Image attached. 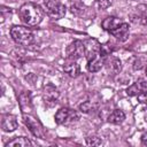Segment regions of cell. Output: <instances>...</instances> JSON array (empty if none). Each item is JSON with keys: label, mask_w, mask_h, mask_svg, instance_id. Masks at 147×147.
I'll return each mask as SVG.
<instances>
[{"label": "cell", "mask_w": 147, "mask_h": 147, "mask_svg": "<svg viewBox=\"0 0 147 147\" xmlns=\"http://www.w3.org/2000/svg\"><path fill=\"white\" fill-rule=\"evenodd\" d=\"M17 126H18V122H17L16 116L10 115V114L2 115V118H1V129H2V131L13 132L17 129Z\"/></svg>", "instance_id": "cell-8"}, {"label": "cell", "mask_w": 147, "mask_h": 147, "mask_svg": "<svg viewBox=\"0 0 147 147\" xmlns=\"http://www.w3.org/2000/svg\"><path fill=\"white\" fill-rule=\"evenodd\" d=\"M20 17L26 25H37L42 21L44 9L37 3L26 2L20 8Z\"/></svg>", "instance_id": "cell-1"}, {"label": "cell", "mask_w": 147, "mask_h": 147, "mask_svg": "<svg viewBox=\"0 0 147 147\" xmlns=\"http://www.w3.org/2000/svg\"><path fill=\"white\" fill-rule=\"evenodd\" d=\"M20 106L23 111H29L31 109V95L29 92H24L20 95Z\"/></svg>", "instance_id": "cell-17"}, {"label": "cell", "mask_w": 147, "mask_h": 147, "mask_svg": "<svg viewBox=\"0 0 147 147\" xmlns=\"http://www.w3.org/2000/svg\"><path fill=\"white\" fill-rule=\"evenodd\" d=\"M144 63V60L140 57V59H137L136 61H134V63H133V69L134 70H139V69H141L145 64H142Z\"/></svg>", "instance_id": "cell-20"}, {"label": "cell", "mask_w": 147, "mask_h": 147, "mask_svg": "<svg viewBox=\"0 0 147 147\" xmlns=\"http://www.w3.org/2000/svg\"><path fill=\"white\" fill-rule=\"evenodd\" d=\"M110 33L118 39L119 41H125L129 38V24L122 22L116 29H114L113 31H110Z\"/></svg>", "instance_id": "cell-11"}, {"label": "cell", "mask_w": 147, "mask_h": 147, "mask_svg": "<svg viewBox=\"0 0 147 147\" xmlns=\"http://www.w3.org/2000/svg\"><path fill=\"white\" fill-rule=\"evenodd\" d=\"M145 92H147V80L145 79H139L126 88V94L130 96H138Z\"/></svg>", "instance_id": "cell-7"}, {"label": "cell", "mask_w": 147, "mask_h": 147, "mask_svg": "<svg viewBox=\"0 0 147 147\" xmlns=\"http://www.w3.org/2000/svg\"><path fill=\"white\" fill-rule=\"evenodd\" d=\"M141 142L147 146V133H144V134L141 136Z\"/></svg>", "instance_id": "cell-23"}, {"label": "cell", "mask_w": 147, "mask_h": 147, "mask_svg": "<svg viewBox=\"0 0 147 147\" xmlns=\"http://www.w3.org/2000/svg\"><path fill=\"white\" fill-rule=\"evenodd\" d=\"M138 101H139L140 103H142V105L147 106V92H145V93H142V94L138 95Z\"/></svg>", "instance_id": "cell-22"}, {"label": "cell", "mask_w": 147, "mask_h": 147, "mask_svg": "<svg viewBox=\"0 0 147 147\" xmlns=\"http://www.w3.org/2000/svg\"><path fill=\"white\" fill-rule=\"evenodd\" d=\"M78 118H79L78 117V114L75 110H72L70 108H67V107L59 109L56 111L55 116H54L55 122L57 124H60V125H69V124H72L75 122H77Z\"/></svg>", "instance_id": "cell-4"}, {"label": "cell", "mask_w": 147, "mask_h": 147, "mask_svg": "<svg viewBox=\"0 0 147 147\" xmlns=\"http://www.w3.org/2000/svg\"><path fill=\"white\" fill-rule=\"evenodd\" d=\"M44 7L47 15L53 20H60L67 13L65 6L57 0H44Z\"/></svg>", "instance_id": "cell-3"}, {"label": "cell", "mask_w": 147, "mask_h": 147, "mask_svg": "<svg viewBox=\"0 0 147 147\" xmlns=\"http://www.w3.org/2000/svg\"><path fill=\"white\" fill-rule=\"evenodd\" d=\"M32 146V142L25 137H16L6 144V147H29Z\"/></svg>", "instance_id": "cell-15"}, {"label": "cell", "mask_w": 147, "mask_h": 147, "mask_svg": "<svg viewBox=\"0 0 147 147\" xmlns=\"http://www.w3.org/2000/svg\"><path fill=\"white\" fill-rule=\"evenodd\" d=\"M146 76H147V67H146Z\"/></svg>", "instance_id": "cell-24"}, {"label": "cell", "mask_w": 147, "mask_h": 147, "mask_svg": "<svg viewBox=\"0 0 147 147\" xmlns=\"http://www.w3.org/2000/svg\"><path fill=\"white\" fill-rule=\"evenodd\" d=\"M24 123L30 129V131L38 138H44V130L41 124L31 116H24Z\"/></svg>", "instance_id": "cell-9"}, {"label": "cell", "mask_w": 147, "mask_h": 147, "mask_svg": "<svg viewBox=\"0 0 147 147\" xmlns=\"http://www.w3.org/2000/svg\"><path fill=\"white\" fill-rule=\"evenodd\" d=\"M125 119V114L121 109H115L109 116H108V122L111 124H121Z\"/></svg>", "instance_id": "cell-16"}, {"label": "cell", "mask_w": 147, "mask_h": 147, "mask_svg": "<svg viewBox=\"0 0 147 147\" xmlns=\"http://www.w3.org/2000/svg\"><path fill=\"white\" fill-rule=\"evenodd\" d=\"M103 64H105V57L100 52L94 51V52L90 53V56L87 60V70L90 72L99 71Z\"/></svg>", "instance_id": "cell-6"}, {"label": "cell", "mask_w": 147, "mask_h": 147, "mask_svg": "<svg viewBox=\"0 0 147 147\" xmlns=\"http://www.w3.org/2000/svg\"><path fill=\"white\" fill-rule=\"evenodd\" d=\"M63 70L72 78L77 77L79 74H80V67L79 64L76 62V60H69L67 62H64L63 64Z\"/></svg>", "instance_id": "cell-12"}, {"label": "cell", "mask_w": 147, "mask_h": 147, "mask_svg": "<svg viewBox=\"0 0 147 147\" xmlns=\"http://www.w3.org/2000/svg\"><path fill=\"white\" fill-rule=\"evenodd\" d=\"M59 98V91L53 85H47L44 90V100L48 106H54Z\"/></svg>", "instance_id": "cell-10"}, {"label": "cell", "mask_w": 147, "mask_h": 147, "mask_svg": "<svg viewBox=\"0 0 147 147\" xmlns=\"http://www.w3.org/2000/svg\"><path fill=\"white\" fill-rule=\"evenodd\" d=\"M98 106H99L98 102L92 101V100H86V101H84L83 103L79 105V109H80V111H83L85 114H88V113H92V111L96 110Z\"/></svg>", "instance_id": "cell-18"}, {"label": "cell", "mask_w": 147, "mask_h": 147, "mask_svg": "<svg viewBox=\"0 0 147 147\" xmlns=\"http://www.w3.org/2000/svg\"><path fill=\"white\" fill-rule=\"evenodd\" d=\"M67 59L69 60H78L85 55V45L80 40H74L68 45L65 49Z\"/></svg>", "instance_id": "cell-5"}, {"label": "cell", "mask_w": 147, "mask_h": 147, "mask_svg": "<svg viewBox=\"0 0 147 147\" xmlns=\"http://www.w3.org/2000/svg\"><path fill=\"white\" fill-rule=\"evenodd\" d=\"M10 36L13 40L22 46H29L33 41V33L30 29L22 26V25H15L10 29Z\"/></svg>", "instance_id": "cell-2"}, {"label": "cell", "mask_w": 147, "mask_h": 147, "mask_svg": "<svg viewBox=\"0 0 147 147\" xmlns=\"http://www.w3.org/2000/svg\"><path fill=\"white\" fill-rule=\"evenodd\" d=\"M96 5H98V7H99L100 9H106V8L110 5V2H109L108 0H98V1H96Z\"/></svg>", "instance_id": "cell-21"}, {"label": "cell", "mask_w": 147, "mask_h": 147, "mask_svg": "<svg viewBox=\"0 0 147 147\" xmlns=\"http://www.w3.org/2000/svg\"><path fill=\"white\" fill-rule=\"evenodd\" d=\"M122 23V21L118 18V17H115V16H109V17H107V18H105L103 21H102V23H101V26H102V29L103 30H106V31H113L114 29H116L119 24Z\"/></svg>", "instance_id": "cell-14"}, {"label": "cell", "mask_w": 147, "mask_h": 147, "mask_svg": "<svg viewBox=\"0 0 147 147\" xmlns=\"http://www.w3.org/2000/svg\"><path fill=\"white\" fill-rule=\"evenodd\" d=\"M105 64L107 67V70L109 72H111L113 75H116V74L121 72V70H122V63H121L119 59H117V57H114V56L108 57L107 60H105Z\"/></svg>", "instance_id": "cell-13"}, {"label": "cell", "mask_w": 147, "mask_h": 147, "mask_svg": "<svg viewBox=\"0 0 147 147\" xmlns=\"http://www.w3.org/2000/svg\"><path fill=\"white\" fill-rule=\"evenodd\" d=\"M86 144L88 146H99L102 144V140H101V138H99L96 136H92V137L86 138Z\"/></svg>", "instance_id": "cell-19"}]
</instances>
